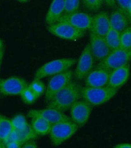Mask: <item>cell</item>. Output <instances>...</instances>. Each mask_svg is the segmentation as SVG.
<instances>
[{"label":"cell","mask_w":131,"mask_h":148,"mask_svg":"<svg viewBox=\"0 0 131 148\" xmlns=\"http://www.w3.org/2000/svg\"><path fill=\"white\" fill-rule=\"evenodd\" d=\"M129 77L130 65L128 64L111 71L108 85L118 89L127 83Z\"/></svg>","instance_id":"16"},{"label":"cell","mask_w":131,"mask_h":148,"mask_svg":"<svg viewBox=\"0 0 131 148\" xmlns=\"http://www.w3.org/2000/svg\"><path fill=\"white\" fill-rule=\"evenodd\" d=\"M58 21L68 23L75 27L86 31L91 29L92 16L85 12L77 11L71 14H64Z\"/></svg>","instance_id":"10"},{"label":"cell","mask_w":131,"mask_h":148,"mask_svg":"<svg viewBox=\"0 0 131 148\" xmlns=\"http://www.w3.org/2000/svg\"><path fill=\"white\" fill-rule=\"evenodd\" d=\"M82 86L72 80L47 103V107L59 110L61 112L70 109L74 103L82 98Z\"/></svg>","instance_id":"1"},{"label":"cell","mask_w":131,"mask_h":148,"mask_svg":"<svg viewBox=\"0 0 131 148\" xmlns=\"http://www.w3.org/2000/svg\"><path fill=\"white\" fill-rule=\"evenodd\" d=\"M104 3L109 8H115L116 6L115 0H104Z\"/></svg>","instance_id":"32"},{"label":"cell","mask_w":131,"mask_h":148,"mask_svg":"<svg viewBox=\"0 0 131 148\" xmlns=\"http://www.w3.org/2000/svg\"><path fill=\"white\" fill-rule=\"evenodd\" d=\"M4 48L0 50V68H1V66L3 62V58H4Z\"/></svg>","instance_id":"34"},{"label":"cell","mask_w":131,"mask_h":148,"mask_svg":"<svg viewBox=\"0 0 131 148\" xmlns=\"http://www.w3.org/2000/svg\"><path fill=\"white\" fill-rule=\"evenodd\" d=\"M92 106L84 100H78L70 108L71 119L79 127H82L88 121Z\"/></svg>","instance_id":"11"},{"label":"cell","mask_w":131,"mask_h":148,"mask_svg":"<svg viewBox=\"0 0 131 148\" xmlns=\"http://www.w3.org/2000/svg\"><path fill=\"white\" fill-rule=\"evenodd\" d=\"M27 116L31 119L35 116H40L52 125L61 121L72 120L71 117L64 114L63 112L49 108L43 109L30 110L27 113Z\"/></svg>","instance_id":"12"},{"label":"cell","mask_w":131,"mask_h":148,"mask_svg":"<svg viewBox=\"0 0 131 148\" xmlns=\"http://www.w3.org/2000/svg\"><path fill=\"white\" fill-rule=\"evenodd\" d=\"M17 1L20 2V3H27V2L29 1L30 0H17Z\"/></svg>","instance_id":"37"},{"label":"cell","mask_w":131,"mask_h":148,"mask_svg":"<svg viewBox=\"0 0 131 148\" xmlns=\"http://www.w3.org/2000/svg\"><path fill=\"white\" fill-rule=\"evenodd\" d=\"M120 47L131 49V26L128 27L121 32Z\"/></svg>","instance_id":"27"},{"label":"cell","mask_w":131,"mask_h":148,"mask_svg":"<svg viewBox=\"0 0 131 148\" xmlns=\"http://www.w3.org/2000/svg\"><path fill=\"white\" fill-rule=\"evenodd\" d=\"M75 63L76 60L72 58H63L49 61L41 66L36 71L34 78L42 79L45 77H52L70 69Z\"/></svg>","instance_id":"4"},{"label":"cell","mask_w":131,"mask_h":148,"mask_svg":"<svg viewBox=\"0 0 131 148\" xmlns=\"http://www.w3.org/2000/svg\"><path fill=\"white\" fill-rule=\"evenodd\" d=\"M0 97H1V95H0Z\"/></svg>","instance_id":"39"},{"label":"cell","mask_w":131,"mask_h":148,"mask_svg":"<svg viewBox=\"0 0 131 148\" xmlns=\"http://www.w3.org/2000/svg\"><path fill=\"white\" fill-rule=\"evenodd\" d=\"M37 138L38 135L34 132L31 125H28L26 128L20 131H12L8 141L9 140H17L20 141L23 145L28 141L35 140Z\"/></svg>","instance_id":"19"},{"label":"cell","mask_w":131,"mask_h":148,"mask_svg":"<svg viewBox=\"0 0 131 148\" xmlns=\"http://www.w3.org/2000/svg\"><path fill=\"white\" fill-rule=\"evenodd\" d=\"M28 84L20 77L0 79V95L4 97L20 95Z\"/></svg>","instance_id":"9"},{"label":"cell","mask_w":131,"mask_h":148,"mask_svg":"<svg viewBox=\"0 0 131 148\" xmlns=\"http://www.w3.org/2000/svg\"><path fill=\"white\" fill-rule=\"evenodd\" d=\"M48 31L59 38L76 41L83 37L86 31L75 27L71 24L58 21L47 26Z\"/></svg>","instance_id":"6"},{"label":"cell","mask_w":131,"mask_h":148,"mask_svg":"<svg viewBox=\"0 0 131 148\" xmlns=\"http://www.w3.org/2000/svg\"><path fill=\"white\" fill-rule=\"evenodd\" d=\"M110 16L106 12H100L92 16V24L90 31L104 37L110 29Z\"/></svg>","instance_id":"15"},{"label":"cell","mask_w":131,"mask_h":148,"mask_svg":"<svg viewBox=\"0 0 131 148\" xmlns=\"http://www.w3.org/2000/svg\"><path fill=\"white\" fill-rule=\"evenodd\" d=\"M128 14L129 15L130 17L131 18V1L129 4L128 6Z\"/></svg>","instance_id":"35"},{"label":"cell","mask_w":131,"mask_h":148,"mask_svg":"<svg viewBox=\"0 0 131 148\" xmlns=\"http://www.w3.org/2000/svg\"><path fill=\"white\" fill-rule=\"evenodd\" d=\"M22 146L23 143L17 140H9L5 144V146L7 148H20L22 147Z\"/></svg>","instance_id":"30"},{"label":"cell","mask_w":131,"mask_h":148,"mask_svg":"<svg viewBox=\"0 0 131 148\" xmlns=\"http://www.w3.org/2000/svg\"><path fill=\"white\" fill-rule=\"evenodd\" d=\"M110 16V27L121 32L131 26V18L119 8H117L111 12Z\"/></svg>","instance_id":"17"},{"label":"cell","mask_w":131,"mask_h":148,"mask_svg":"<svg viewBox=\"0 0 131 148\" xmlns=\"http://www.w3.org/2000/svg\"><path fill=\"white\" fill-rule=\"evenodd\" d=\"M94 58L91 52L89 44H87L78 60L73 76L77 80H83L93 70Z\"/></svg>","instance_id":"8"},{"label":"cell","mask_w":131,"mask_h":148,"mask_svg":"<svg viewBox=\"0 0 131 148\" xmlns=\"http://www.w3.org/2000/svg\"><path fill=\"white\" fill-rule=\"evenodd\" d=\"M78 126L72 120L61 121L52 125L49 137L54 146H58L70 139L77 132Z\"/></svg>","instance_id":"3"},{"label":"cell","mask_w":131,"mask_h":148,"mask_svg":"<svg viewBox=\"0 0 131 148\" xmlns=\"http://www.w3.org/2000/svg\"><path fill=\"white\" fill-rule=\"evenodd\" d=\"M93 57L97 61L104 60L111 52L104 37L99 36L90 31V42L89 43Z\"/></svg>","instance_id":"13"},{"label":"cell","mask_w":131,"mask_h":148,"mask_svg":"<svg viewBox=\"0 0 131 148\" xmlns=\"http://www.w3.org/2000/svg\"><path fill=\"white\" fill-rule=\"evenodd\" d=\"M111 71L97 67L85 78V85L87 87L98 88L108 85Z\"/></svg>","instance_id":"14"},{"label":"cell","mask_w":131,"mask_h":148,"mask_svg":"<svg viewBox=\"0 0 131 148\" xmlns=\"http://www.w3.org/2000/svg\"><path fill=\"white\" fill-rule=\"evenodd\" d=\"M13 131L11 120L0 114V141L4 145L7 142Z\"/></svg>","instance_id":"21"},{"label":"cell","mask_w":131,"mask_h":148,"mask_svg":"<svg viewBox=\"0 0 131 148\" xmlns=\"http://www.w3.org/2000/svg\"><path fill=\"white\" fill-rule=\"evenodd\" d=\"M83 6L91 12H97L101 9L104 0H82Z\"/></svg>","instance_id":"25"},{"label":"cell","mask_w":131,"mask_h":148,"mask_svg":"<svg viewBox=\"0 0 131 148\" xmlns=\"http://www.w3.org/2000/svg\"><path fill=\"white\" fill-rule=\"evenodd\" d=\"M131 61V49L119 47L112 50L108 56L99 61L97 67L112 71L129 64Z\"/></svg>","instance_id":"5"},{"label":"cell","mask_w":131,"mask_h":148,"mask_svg":"<svg viewBox=\"0 0 131 148\" xmlns=\"http://www.w3.org/2000/svg\"><path fill=\"white\" fill-rule=\"evenodd\" d=\"M4 147H5V145L3 142H1V141H0V148H4Z\"/></svg>","instance_id":"38"},{"label":"cell","mask_w":131,"mask_h":148,"mask_svg":"<svg viewBox=\"0 0 131 148\" xmlns=\"http://www.w3.org/2000/svg\"><path fill=\"white\" fill-rule=\"evenodd\" d=\"M28 87L39 97L45 93L46 88L41 79L34 78L33 81L28 84Z\"/></svg>","instance_id":"24"},{"label":"cell","mask_w":131,"mask_h":148,"mask_svg":"<svg viewBox=\"0 0 131 148\" xmlns=\"http://www.w3.org/2000/svg\"><path fill=\"white\" fill-rule=\"evenodd\" d=\"M38 147V145L36 143L34 140L28 141L24 143L22 146L23 148H37Z\"/></svg>","instance_id":"31"},{"label":"cell","mask_w":131,"mask_h":148,"mask_svg":"<svg viewBox=\"0 0 131 148\" xmlns=\"http://www.w3.org/2000/svg\"><path fill=\"white\" fill-rule=\"evenodd\" d=\"M64 0H52L45 18V21L47 26L57 23L64 14Z\"/></svg>","instance_id":"18"},{"label":"cell","mask_w":131,"mask_h":148,"mask_svg":"<svg viewBox=\"0 0 131 148\" xmlns=\"http://www.w3.org/2000/svg\"><path fill=\"white\" fill-rule=\"evenodd\" d=\"M20 96L23 101L27 104H32L34 103L38 98V97L28 87V86L27 88L24 89Z\"/></svg>","instance_id":"26"},{"label":"cell","mask_w":131,"mask_h":148,"mask_svg":"<svg viewBox=\"0 0 131 148\" xmlns=\"http://www.w3.org/2000/svg\"><path fill=\"white\" fill-rule=\"evenodd\" d=\"M118 89L111 88L108 85L103 87L82 88V98L93 106H98L109 101L117 94Z\"/></svg>","instance_id":"2"},{"label":"cell","mask_w":131,"mask_h":148,"mask_svg":"<svg viewBox=\"0 0 131 148\" xmlns=\"http://www.w3.org/2000/svg\"><path fill=\"white\" fill-rule=\"evenodd\" d=\"M130 1L131 0H115V3L116 5H118V8L123 10L129 17L130 16L128 14V9Z\"/></svg>","instance_id":"29"},{"label":"cell","mask_w":131,"mask_h":148,"mask_svg":"<svg viewBox=\"0 0 131 148\" xmlns=\"http://www.w3.org/2000/svg\"><path fill=\"white\" fill-rule=\"evenodd\" d=\"M73 71L69 69L53 75L50 79L45 92V101L47 103L58 92L72 81Z\"/></svg>","instance_id":"7"},{"label":"cell","mask_w":131,"mask_h":148,"mask_svg":"<svg viewBox=\"0 0 131 148\" xmlns=\"http://www.w3.org/2000/svg\"><path fill=\"white\" fill-rule=\"evenodd\" d=\"M31 126L38 136H44L49 134L52 124L40 116L32 118Z\"/></svg>","instance_id":"20"},{"label":"cell","mask_w":131,"mask_h":148,"mask_svg":"<svg viewBox=\"0 0 131 148\" xmlns=\"http://www.w3.org/2000/svg\"><path fill=\"white\" fill-rule=\"evenodd\" d=\"M3 48H4V42L1 38H0V50Z\"/></svg>","instance_id":"36"},{"label":"cell","mask_w":131,"mask_h":148,"mask_svg":"<svg viewBox=\"0 0 131 148\" xmlns=\"http://www.w3.org/2000/svg\"><path fill=\"white\" fill-rule=\"evenodd\" d=\"M120 32L110 28L105 35L104 39L111 51L120 47Z\"/></svg>","instance_id":"22"},{"label":"cell","mask_w":131,"mask_h":148,"mask_svg":"<svg viewBox=\"0 0 131 148\" xmlns=\"http://www.w3.org/2000/svg\"><path fill=\"white\" fill-rule=\"evenodd\" d=\"M64 14H71L78 11L81 0H64Z\"/></svg>","instance_id":"28"},{"label":"cell","mask_w":131,"mask_h":148,"mask_svg":"<svg viewBox=\"0 0 131 148\" xmlns=\"http://www.w3.org/2000/svg\"><path fill=\"white\" fill-rule=\"evenodd\" d=\"M13 130L20 131L26 128L29 123L27 121L26 117L23 114H18L11 120Z\"/></svg>","instance_id":"23"},{"label":"cell","mask_w":131,"mask_h":148,"mask_svg":"<svg viewBox=\"0 0 131 148\" xmlns=\"http://www.w3.org/2000/svg\"><path fill=\"white\" fill-rule=\"evenodd\" d=\"M115 148H131V144L130 143H123L118 144L114 146Z\"/></svg>","instance_id":"33"}]
</instances>
